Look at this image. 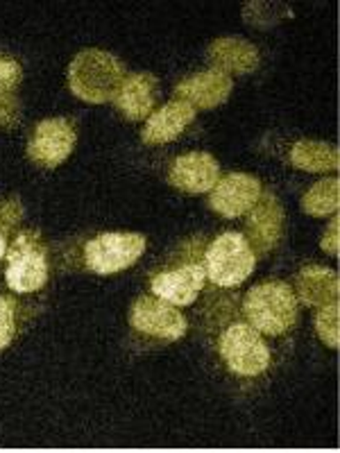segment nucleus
I'll use <instances>...</instances> for the list:
<instances>
[{"instance_id":"obj_24","label":"nucleus","mask_w":340,"mask_h":453,"mask_svg":"<svg viewBox=\"0 0 340 453\" xmlns=\"http://www.w3.org/2000/svg\"><path fill=\"white\" fill-rule=\"evenodd\" d=\"M7 254V238H5V234L0 232V258L5 257Z\"/></svg>"},{"instance_id":"obj_21","label":"nucleus","mask_w":340,"mask_h":453,"mask_svg":"<svg viewBox=\"0 0 340 453\" xmlns=\"http://www.w3.org/2000/svg\"><path fill=\"white\" fill-rule=\"evenodd\" d=\"M16 335V304L12 297L0 295V349H5Z\"/></svg>"},{"instance_id":"obj_6","label":"nucleus","mask_w":340,"mask_h":453,"mask_svg":"<svg viewBox=\"0 0 340 453\" xmlns=\"http://www.w3.org/2000/svg\"><path fill=\"white\" fill-rule=\"evenodd\" d=\"M5 257V281L14 293L27 295L43 288V283L48 281V258L35 234H19Z\"/></svg>"},{"instance_id":"obj_23","label":"nucleus","mask_w":340,"mask_h":453,"mask_svg":"<svg viewBox=\"0 0 340 453\" xmlns=\"http://www.w3.org/2000/svg\"><path fill=\"white\" fill-rule=\"evenodd\" d=\"M320 248L325 250L327 254H331V257H338V252H340V218H338V213H334V218H331L325 236H322V242H320Z\"/></svg>"},{"instance_id":"obj_1","label":"nucleus","mask_w":340,"mask_h":453,"mask_svg":"<svg viewBox=\"0 0 340 453\" xmlns=\"http://www.w3.org/2000/svg\"><path fill=\"white\" fill-rule=\"evenodd\" d=\"M241 311L243 318L248 319L259 334L279 338L289 334L298 322L299 302L289 283L270 279L245 293Z\"/></svg>"},{"instance_id":"obj_22","label":"nucleus","mask_w":340,"mask_h":453,"mask_svg":"<svg viewBox=\"0 0 340 453\" xmlns=\"http://www.w3.org/2000/svg\"><path fill=\"white\" fill-rule=\"evenodd\" d=\"M21 78V64L14 62V59H7V57H0V93L12 91V88L19 87Z\"/></svg>"},{"instance_id":"obj_3","label":"nucleus","mask_w":340,"mask_h":453,"mask_svg":"<svg viewBox=\"0 0 340 453\" xmlns=\"http://www.w3.org/2000/svg\"><path fill=\"white\" fill-rule=\"evenodd\" d=\"M128 78L123 62L109 52L89 48L80 52L68 68V87L84 103H109Z\"/></svg>"},{"instance_id":"obj_9","label":"nucleus","mask_w":340,"mask_h":453,"mask_svg":"<svg viewBox=\"0 0 340 453\" xmlns=\"http://www.w3.org/2000/svg\"><path fill=\"white\" fill-rule=\"evenodd\" d=\"M205 283L206 274L202 261H186L177 268L155 274L150 281V290L159 299L180 309V306H191L200 297Z\"/></svg>"},{"instance_id":"obj_19","label":"nucleus","mask_w":340,"mask_h":453,"mask_svg":"<svg viewBox=\"0 0 340 453\" xmlns=\"http://www.w3.org/2000/svg\"><path fill=\"white\" fill-rule=\"evenodd\" d=\"M340 206V180L329 177L318 184H313L302 197V211L315 218H327L338 213Z\"/></svg>"},{"instance_id":"obj_17","label":"nucleus","mask_w":340,"mask_h":453,"mask_svg":"<svg viewBox=\"0 0 340 453\" xmlns=\"http://www.w3.org/2000/svg\"><path fill=\"white\" fill-rule=\"evenodd\" d=\"M209 59L216 64L218 71L225 73H250L259 66V52L250 42L243 39H218L209 48Z\"/></svg>"},{"instance_id":"obj_4","label":"nucleus","mask_w":340,"mask_h":453,"mask_svg":"<svg viewBox=\"0 0 340 453\" xmlns=\"http://www.w3.org/2000/svg\"><path fill=\"white\" fill-rule=\"evenodd\" d=\"M202 265L206 281L218 288H236L257 268V254L243 234L225 232L209 242Z\"/></svg>"},{"instance_id":"obj_14","label":"nucleus","mask_w":340,"mask_h":453,"mask_svg":"<svg viewBox=\"0 0 340 453\" xmlns=\"http://www.w3.org/2000/svg\"><path fill=\"white\" fill-rule=\"evenodd\" d=\"M193 119H196V107L184 100H170L159 111L150 116L141 136L150 145L168 143V141H175L193 123Z\"/></svg>"},{"instance_id":"obj_20","label":"nucleus","mask_w":340,"mask_h":453,"mask_svg":"<svg viewBox=\"0 0 340 453\" xmlns=\"http://www.w3.org/2000/svg\"><path fill=\"white\" fill-rule=\"evenodd\" d=\"M340 304L331 302L327 306H320L318 315H315V331H318L320 340L325 342L329 349H338L340 345Z\"/></svg>"},{"instance_id":"obj_5","label":"nucleus","mask_w":340,"mask_h":453,"mask_svg":"<svg viewBox=\"0 0 340 453\" xmlns=\"http://www.w3.org/2000/svg\"><path fill=\"white\" fill-rule=\"evenodd\" d=\"M148 248V241L141 234L107 232L91 238L84 245V265L96 274H116L132 268Z\"/></svg>"},{"instance_id":"obj_7","label":"nucleus","mask_w":340,"mask_h":453,"mask_svg":"<svg viewBox=\"0 0 340 453\" xmlns=\"http://www.w3.org/2000/svg\"><path fill=\"white\" fill-rule=\"evenodd\" d=\"M129 325L139 334L152 335V338L166 340V342L182 340L189 329V322L182 311L157 295H143L136 299L129 311Z\"/></svg>"},{"instance_id":"obj_12","label":"nucleus","mask_w":340,"mask_h":453,"mask_svg":"<svg viewBox=\"0 0 340 453\" xmlns=\"http://www.w3.org/2000/svg\"><path fill=\"white\" fill-rule=\"evenodd\" d=\"M248 242L254 254H266L279 242L283 229V209L273 193H261L257 204L250 209Z\"/></svg>"},{"instance_id":"obj_15","label":"nucleus","mask_w":340,"mask_h":453,"mask_svg":"<svg viewBox=\"0 0 340 453\" xmlns=\"http://www.w3.org/2000/svg\"><path fill=\"white\" fill-rule=\"evenodd\" d=\"M116 107L123 111L125 119L143 120L152 116L157 103V78L150 73H135L128 75L120 84L119 93L113 96Z\"/></svg>"},{"instance_id":"obj_16","label":"nucleus","mask_w":340,"mask_h":453,"mask_svg":"<svg viewBox=\"0 0 340 453\" xmlns=\"http://www.w3.org/2000/svg\"><path fill=\"white\" fill-rule=\"evenodd\" d=\"M338 295L340 281L336 270L318 265V263H311V265L302 268V273L298 274L295 297L302 304L320 309V306H327L331 302H338Z\"/></svg>"},{"instance_id":"obj_10","label":"nucleus","mask_w":340,"mask_h":453,"mask_svg":"<svg viewBox=\"0 0 340 453\" xmlns=\"http://www.w3.org/2000/svg\"><path fill=\"white\" fill-rule=\"evenodd\" d=\"M263 193L257 177L248 173H229L209 191V206L222 218H241L252 209Z\"/></svg>"},{"instance_id":"obj_18","label":"nucleus","mask_w":340,"mask_h":453,"mask_svg":"<svg viewBox=\"0 0 340 453\" xmlns=\"http://www.w3.org/2000/svg\"><path fill=\"white\" fill-rule=\"evenodd\" d=\"M290 165L305 173H327V170H338V150L334 145H327L322 141L302 139L290 148L289 155Z\"/></svg>"},{"instance_id":"obj_2","label":"nucleus","mask_w":340,"mask_h":453,"mask_svg":"<svg viewBox=\"0 0 340 453\" xmlns=\"http://www.w3.org/2000/svg\"><path fill=\"white\" fill-rule=\"evenodd\" d=\"M216 349L225 367L241 379H257L270 367L273 354L263 335L245 318L232 315L218 329Z\"/></svg>"},{"instance_id":"obj_13","label":"nucleus","mask_w":340,"mask_h":453,"mask_svg":"<svg viewBox=\"0 0 340 453\" xmlns=\"http://www.w3.org/2000/svg\"><path fill=\"white\" fill-rule=\"evenodd\" d=\"M232 75L225 71H218V68H212V71H205L200 75L182 80L175 87V100H184V103H189L196 109H212L225 103L232 96Z\"/></svg>"},{"instance_id":"obj_8","label":"nucleus","mask_w":340,"mask_h":453,"mask_svg":"<svg viewBox=\"0 0 340 453\" xmlns=\"http://www.w3.org/2000/svg\"><path fill=\"white\" fill-rule=\"evenodd\" d=\"M75 141H78V134H75L71 120L46 119L36 125L30 141H27V157L36 165L55 168L71 157Z\"/></svg>"},{"instance_id":"obj_11","label":"nucleus","mask_w":340,"mask_h":453,"mask_svg":"<svg viewBox=\"0 0 340 453\" xmlns=\"http://www.w3.org/2000/svg\"><path fill=\"white\" fill-rule=\"evenodd\" d=\"M218 180H220V165L209 152H189L177 157L168 170L170 184L191 196L209 193Z\"/></svg>"}]
</instances>
